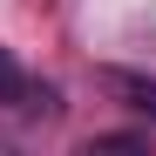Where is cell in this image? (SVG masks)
Segmentation results:
<instances>
[{
  "instance_id": "6da1fadb",
  "label": "cell",
  "mask_w": 156,
  "mask_h": 156,
  "mask_svg": "<svg viewBox=\"0 0 156 156\" xmlns=\"http://www.w3.org/2000/svg\"><path fill=\"white\" fill-rule=\"evenodd\" d=\"M0 109H41V115H55V88H41L7 48H0Z\"/></svg>"
},
{
  "instance_id": "7a4b0ae2",
  "label": "cell",
  "mask_w": 156,
  "mask_h": 156,
  "mask_svg": "<svg viewBox=\"0 0 156 156\" xmlns=\"http://www.w3.org/2000/svg\"><path fill=\"white\" fill-rule=\"evenodd\" d=\"M102 88L122 95V109H136L143 122H156V75H136V68H102Z\"/></svg>"
},
{
  "instance_id": "3957f363",
  "label": "cell",
  "mask_w": 156,
  "mask_h": 156,
  "mask_svg": "<svg viewBox=\"0 0 156 156\" xmlns=\"http://www.w3.org/2000/svg\"><path fill=\"white\" fill-rule=\"evenodd\" d=\"M88 149H143V136H136V129H122V136H95Z\"/></svg>"
}]
</instances>
